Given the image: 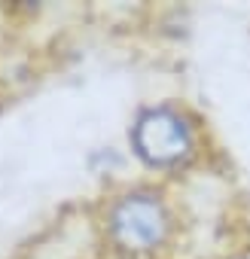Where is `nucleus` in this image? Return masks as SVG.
<instances>
[{"mask_svg":"<svg viewBox=\"0 0 250 259\" xmlns=\"http://www.w3.org/2000/svg\"><path fill=\"white\" fill-rule=\"evenodd\" d=\"M226 259H250V247H244V250H238V253H232Z\"/></svg>","mask_w":250,"mask_h":259,"instance_id":"obj_3","label":"nucleus"},{"mask_svg":"<svg viewBox=\"0 0 250 259\" xmlns=\"http://www.w3.org/2000/svg\"><path fill=\"white\" fill-rule=\"evenodd\" d=\"M98 232L119 259H162L180 235L177 204L159 180H132L98 204Z\"/></svg>","mask_w":250,"mask_h":259,"instance_id":"obj_1","label":"nucleus"},{"mask_svg":"<svg viewBox=\"0 0 250 259\" xmlns=\"http://www.w3.org/2000/svg\"><path fill=\"white\" fill-rule=\"evenodd\" d=\"M125 147L138 168L153 177H174L195 168L204 156L207 135L198 113L174 98L141 104L125 132Z\"/></svg>","mask_w":250,"mask_h":259,"instance_id":"obj_2","label":"nucleus"}]
</instances>
